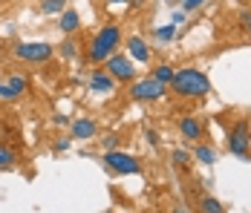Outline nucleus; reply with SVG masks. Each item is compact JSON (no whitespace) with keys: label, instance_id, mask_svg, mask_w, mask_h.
I'll use <instances>...</instances> for the list:
<instances>
[{"label":"nucleus","instance_id":"obj_1","mask_svg":"<svg viewBox=\"0 0 251 213\" xmlns=\"http://www.w3.org/2000/svg\"><path fill=\"white\" fill-rule=\"evenodd\" d=\"M171 90H174L179 98H205V95H211V81H208V75L200 70H194V67H185V70H176L174 81L168 84Z\"/></svg>","mask_w":251,"mask_h":213},{"label":"nucleus","instance_id":"obj_2","mask_svg":"<svg viewBox=\"0 0 251 213\" xmlns=\"http://www.w3.org/2000/svg\"><path fill=\"white\" fill-rule=\"evenodd\" d=\"M122 47V29L116 24L110 26H101L96 32V38L90 41V49H87V58L93 64H104L110 55H116V49Z\"/></svg>","mask_w":251,"mask_h":213},{"label":"nucleus","instance_id":"obj_3","mask_svg":"<svg viewBox=\"0 0 251 213\" xmlns=\"http://www.w3.org/2000/svg\"><path fill=\"white\" fill-rule=\"evenodd\" d=\"M228 153L231 156H240V159H249L251 153V127L249 121H237L228 133Z\"/></svg>","mask_w":251,"mask_h":213},{"label":"nucleus","instance_id":"obj_4","mask_svg":"<svg viewBox=\"0 0 251 213\" xmlns=\"http://www.w3.org/2000/svg\"><path fill=\"white\" fill-rule=\"evenodd\" d=\"M165 93H168V87L159 84L156 78H142V81H133V84H130V98H133V101H142V104L159 101Z\"/></svg>","mask_w":251,"mask_h":213},{"label":"nucleus","instance_id":"obj_5","mask_svg":"<svg viewBox=\"0 0 251 213\" xmlns=\"http://www.w3.org/2000/svg\"><path fill=\"white\" fill-rule=\"evenodd\" d=\"M55 47L44 44V41H32V44H18L15 47V58L18 61H29V64H47L52 58Z\"/></svg>","mask_w":251,"mask_h":213},{"label":"nucleus","instance_id":"obj_6","mask_svg":"<svg viewBox=\"0 0 251 213\" xmlns=\"http://www.w3.org/2000/svg\"><path fill=\"white\" fill-rule=\"evenodd\" d=\"M104 165L110 167L113 173H122V176H136L142 167L139 162L130 156V153H122V150H107L104 153Z\"/></svg>","mask_w":251,"mask_h":213},{"label":"nucleus","instance_id":"obj_7","mask_svg":"<svg viewBox=\"0 0 251 213\" xmlns=\"http://www.w3.org/2000/svg\"><path fill=\"white\" fill-rule=\"evenodd\" d=\"M107 75L113 78V81H136V67H133V61L125 58V55H110L107 61Z\"/></svg>","mask_w":251,"mask_h":213},{"label":"nucleus","instance_id":"obj_8","mask_svg":"<svg viewBox=\"0 0 251 213\" xmlns=\"http://www.w3.org/2000/svg\"><path fill=\"white\" fill-rule=\"evenodd\" d=\"M70 136H73L75 142H90V139L99 136V127H96L93 118H75L70 124Z\"/></svg>","mask_w":251,"mask_h":213},{"label":"nucleus","instance_id":"obj_9","mask_svg":"<svg viewBox=\"0 0 251 213\" xmlns=\"http://www.w3.org/2000/svg\"><path fill=\"white\" fill-rule=\"evenodd\" d=\"M127 55H130V61H139V64H151V49H148V44L142 41V38H127Z\"/></svg>","mask_w":251,"mask_h":213},{"label":"nucleus","instance_id":"obj_10","mask_svg":"<svg viewBox=\"0 0 251 213\" xmlns=\"http://www.w3.org/2000/svg\"><path fill=\"white\" fill-rule=\"evenodd\" d=\"M113 90H116V81H113L104 70H96L93 75H90V93L104 95V93H113Z\"/></svg>","mask_w":251,"mask_h":213},{"label":"nucleus","instance_id":"obj_11","mask_svg":"<svg viewBox=\"0 0 251 213\" xmlns=\"http://www.w3.org/2000/svg\"><path fill=\"white\" fill-rule=\"evenodd\" d=\"M179 133H182V139H188V142H200L202 139V124L197 118H191V116H185V118L179 121Z\"/></svg>","mask_w":251,"mask_h":213},{"label":"nucleus","instance_id":"obj_12","mask_svg":"<svg viewBox=\"0 0 251 213\" xmlns=\"http://www.w3.org/2000/svg\"><path fill=\"white\" fill-rule=\"evenodd\" d=\"M61 32H64V35H70V32H75L78 26H81V18H78V12L75 9H64V12H61Z\"/></svg>","mask_w":251,"mask_h":213},{"label":"nucleus","instance_id":"obj_13","mask_svg":"<svg viewBox=\"0 0 251 213\" xmlns=\"http://www.w3.org/2000/svg\"><path fill=\"white\" fill-rule=\"evenodd\" d=\"M174 75H176V70L171 67V64H159V67L153 70V75H151V78H156L159 84H165V87H168V84L174 81Z\"/></svg>","mask_w":251,"mask_h":213},{"label":"nucleus","instance_id":"obj_14","mask_svg":"<svg viewBox=\"0 0 251 213\" xmlns=\"http://www.w3.org/2000/svg\"><path fill=\"white\" fill-rule=\"evenodd\" d=\"M18 165V153L9 150L6 144H0V170H9V167Z\"/></svg>","mask_w":251,"mask_h":213},{"label":"nucleus","instance_id":"obj_15","mask_svg":"<svg viewBox=\"0 0 251 213\" xmlns=\"http://www.w3.org/2000/svg\"><path fill=\"white\" fill-rule=\"evenodd\" d=\"M6 84H9V90L18 95V98H21V95H24L26 90H29V84H26L24 75H9V81H6Z\"/></svg>","mask_w":251,"mask_h":213},{"label":"nucleus","instance_id":"obj_16","mask_svg":"<svg viewBox=\"0 0 251 213\" xmlns=\"http://www.w3.org/2000/svg\"><path fill=\"white\" fill-rule=\"evenodd\" d=\"M194 156L200 159L202 165H214V162H217V153H214L211 147H205V144H197V150H194Z\"/></svg>","mask_w":251,"mask_h":213},{"label":"nucleus","instance_id":"obj_17","mask_svg":"<svg viewBox=\"0 0 251 213\" xmlns=\"http://www.w3.org/2000/svg\"><path fill=\"white\" fill-rule=\"evenodd\" d=\"M200 208H202V213H226V208H223L214 196H202Z\"/></svg>","mask_w":251,"mask_h":213},{"label":"nucleus","instance_id":"obj_18","mask_svg":"<svg viewBox=\"0 0 251 213\" xmlns=\"http://www.w3.org/2000/svg\"><path fill=\"white\" fill-rule=\"evenodd\" d=\"M41 9H44V15H61L67 9V0H44Z\"/></svg>","mask_w":251,"mask_h":213},{"label":"nucleus","instance_id":"obj_19","mask_svg":"<svg viewBox=\"0 0 251 213\" xmlns=\"http://www.w3.org/2000/svg\"><path fill=\"white\" fill-rule=\"evenodd\" d=\"M171 162H174V167H188L191 165V153L182 150V147H176L174 153H171Z\"/></svg>","mask_w":251,"mask_h":213},{"label":"nucleus","instance_id":"obj_20","mask_svg":"<svg viewBox=\"0 0 251 213\" xmlns=\"http://www.w3.org/2000/svg\"><path fill=\"white\" fill-rule=\"evenodd\" d=\"M61 55H64V58H75L78 55V44L73 41V38H67V41L61 44Z\"/></svg>","mask_w":251,"mask_h":213},{"label":"nucleus","instance_id":"obj_21","mask_svg":"<svg viewBox=\"0 0 251 213\" xmlns=\"http://www.w3.org/2000/svg\"><path fill=\"white\" fill-rule=\"evenodd\" d=\"M174 32H176V24L159 26V29H156V38H159V41H171V38H174Z\"/></svg>","mask_w":251,"mask_h":213},{"label":"nucleus","instance_id":"obj_22","mask_svg":"<svg viewBox=\"0 0 251 213\" xmlns=\"http://www.w3.org/2000/svg\"><path fill=\"white\" fill-rule=\"evenodd\" d=\"M202 3H205V0H182V12H185V15H188V12H197Z\"/></svg>","mask_w":251,"mask_h":213},{"label":"nucleus","instance_id":"obj_23","mask_svg":"<svg viewBox=\"0 0 251 213\" xmlns=\"http://www.w3.org/2000/svg\"><path fill=\"white\" fill-rule=\"evenodd\" d=\"M119 142H122L119 136H107L104 139V150H119Z\"/></svg>","mask_w":251,"mask_h":213},{"label":"nucleus","instance_id":"obj_24","mask_svg":"<svg viewBox=\"0 0 251 213\" xmlns=\"http://www.w3.org/2000/svg\"><path fill=\"white\" fill-rule=\"evenodd\" d=\"M0 98H3V101H15L18 95H15L12 90H9V84H0Z\"/></svg>","mask_w":251,"mask_h":213},{"label":"nucleus","instance_id":"obj_25","mask_svg":"<svg viewBox=\"0 0 251 213\" xmlns=\"http://www.w3.org/2000/svg\"><path fill=\"white\" fill-rule=\"evenodd\" d=\"M70 142H73V139H58V142L52 144V147H55L58 153H64V150H70Z\"/></svg>","mask_w":251,"mask_h":213},{"label":"nucleus","instance_id":"obj_26","mask_svg":"<svg viewBox=\"0 0 251 213\" xmlns=\"http://www.w3.org/2000/svg\"><path fill=\"white\" fill-rule=\"evenodd\" d=\"M145 136H148V142H151L153 147H156V144H159V133H156V130H148V133H145Z\"/></svg>","mask_w":251,"mask_h":213},{"label":"nucleus","instance_id":"obj_27","mask_svg":"<svg viewBox=\"0 0 251 213\" xmlns=\"http://www.w3.org/2000/svg\"><path fill=\"white\" fill-rule=\"evenodd\" d=\"M171 213H188V211H185V208H176V211H171Z\"/></svg>","mask_w":251,"mask_h":213},{"label":"nucleus","instance_id":"obj_28","mask_svg":"<svg viewBox=\"0 0 251 213\" xmlns=\"http://www.w3.org/2000/svg\"><path fill=\"white\" fill-rule=\"evenodd\" d=\"M246 24H249V35H251V15H249V18H246Z\"/></svg>","mask_w":251,"mask_h":213},{"label":"nucleus","instance_id":"obj_29","mask_svg":"<svg viewBox=\"0 0 251 213\" xmlns=\"http://www.w3.org/2000/svg\"><path fill=\"white\" fill-rule=\"evenodd\" d=\"M113 3H130V0H113Z\"/></svg>","mask_w":251,"mask_h":213}]
</instances>
